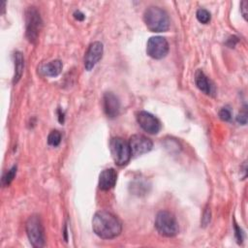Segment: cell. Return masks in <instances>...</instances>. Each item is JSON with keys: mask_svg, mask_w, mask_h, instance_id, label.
I'll list each match as a JSON object with an SVG mask.
<instances>
[{"mask_svg": "<svg viewBox=\"0 0 248 248\" xmlns=\"http://www.w3.org/2000/svg\"><path fill=\"white\" fill-rule=\"evenodd\" d=\"M94 232L101 238L111 239L118 236L122 231L121 222L112 213L101 210L95 213L92 219Z\"/></svg>", "mask_w": 248, "mask_h": 248, "instance_id": "1", "label": "cell"}, {"mask_svg": "<svg viewBox=\"0 0 248 248\" xmlns=\"http://www.w3.org/2000/svg\"><path fill=\"white\" fill-rule=\"evenodd\" d=\"M143 21L152 32H165L170 27L168 14L159 7L151 6L144 11Z\"/></svg>", "mask_w": 248, "mask_h": 248, "instance_id": "2", "label": "cell"}, {"mask_svg": "<svg viewBox=\"0 0 248 248\" xmlns=\"http://www.w3.org/2000/svg\"><path fill=\"white\" fill-rule=\"evenodd\" d=\"M155 228L161 235L166 237H172L176 235L179 231L175 216L167 210L158 212L155 219Z\"/></svg>", "mask_w": 248, "mask_h": 248, "instance_id": "3", "label": "cell"}, {"mask_svg": "<svg viewBox=\"0 0 248 248\" xmlns=\"http://www.w3.org/2000/svg\"><path fill=\"white\" fill-rule=\"evenodd\" d=\"M28 239L33 247L40 248L45 246V232L42 221L38 215H32L28 218L25 225Z\"/></svg>", "mask_w": 248, "mask_h": 248, "instance_id": "4", "label": "cell"}, {"mask_svg": "<svg viewBox=\"0 0 248 248\" xmlns=\"http://www.w3.org/2000/svg\"><path fill=\"white\" fill-rule=\"evenodd\" d=\"M109 150L114 163L117 166L126 165L132 156L129 143L121 138H112L109 142Z\"/></svg>", "mask_w": 248, "mask_h": 248, "instance_id": "5", "label": "cell"}, {"mask_svg": "<svg viewBox=\"0 0 248 248\" xmlns=\"http://www.w3.org/2000/svg\"><path fill=\"white\" fill-rule=\"evenodd\" d=\"M26 18V37L31 43H35L38 39L42 28V18L35 7H29L25 13Z\"/></svg>", "mask_w": 248, "mask_h": 248, "instance_id": "6", "label": "cell"}, {"mask_svg": "<svg viewBox=\"0 0 248 248\" xmlns=\"http://www.w3.org/2000/svg\"><path fill=\"white\" fill-rule=\"evenodd\" d=\"M169 44L167 40L161 36L149 38L146 46L147 54L155 59H161L168 54Z\"/></svg>", "mask_w": 248, "mask_h": 248, "instance_id": "7", "label": "cell"}, {"mask_svg": "<svg viewBox=\"0 0 248 248\" xmlns=\"http://www.w3.org/2000/svg\"><path fill=\"white\" fill-rule=\"evenodd\" d=\"M137 121L139 125L148 134H157L161 129L160 121L151 113L140 110L137 113Z\"/></svg>", "mask_w": 248, "mask_h": 248, "instance_id": "8", "label": "cell"}, {"mask_svg": "<svg viewBox=\"0 0 248 248\" xmlns=\"http://www.w3.org/2000/svg\"><path fill=\"white\" fill-rule=\"evenodd\" d=\"M128 143L131 149V153L134 156H140L144 153H147L152 149L153 146L152 141L142 135L132 136Z\"/></svg>", "mask_w": 248, "mask_h": 248, "instance_id": "9", "label": "cell"}, {"mask_svg": "<svg viewBox=\"0 0 248 248\" xmlns=\"http://www.w3.org/2000/svg\"><path fill=\"white\" fill-rule=\"evenodd\" d=\"M103 56V45L100 42L92 43L84 55V67L87 71L92 70Z\"/></svg>", "mask_w": 248, "mask_h": 248, "instance_id": "10", "label": "cell"}, {"mask_svg": "<svg viewBox=\"0 0 248 248\" xmlns=\"http://www.w3.org/2000/svg\"><path fill=\"white\" fill-rule=\"evenodd\" d=\"M103 106L105 113L109 118H114L119 114L120 103L118 98L111 92L105 93L103 97Z\"/></svg>", "mask_w": 248, "mask_h": 248, "instance_id": "11", "label": "cell"}, {"mask_svg": "<svg viewBox=\"0 0 248 248\" xmlns=\"http://www.w3.org/2000/svg\"><path fill=\"white\" fill-rule=\"evenodd\" d=\"M117 174L113 169L104 170L99 176V188L104 191L111 189L116 183Z\"/></svg>", "mask_w": 248, "mask_h": 248, "instance_id": "12", "label": "cell"}, {"mask_svg": "<svg viewBox=\"0 0 248 248\" xmlns=\"http://www.w3.org/2000/svg\"><path fill=\"white\" fill-rule=\"evenodd\" d=\"M195 82L197 87L206 95H211L214 91L213 85L211 84L208 78L204 75L202 70H198L195 74Z\"/></svg>", "mask_w": 248, "mask_h": 248, "instance_id": "13", "label": "cell"}, {"mask_svg": "<svg viewBox=\"0 0 248 248\" xmlns=\"http://www.w3.org/2000/svg\"><path fill=\"white\" fill-rule=\"evenodd\" d=\"M62 67H63L62 62L57 59V60H53V61H50L49 63L42 65L40 68V72L44 76L56 77L61 73Z\"/></svg>", "mask_w": 248, "mask_h": 248, "instance_id": "14", "label": "cell"}, {"mask_svg": "<svg viewBox=\"0 0 248 248\" xmlns=\"http://www.w3.org/2000/svg\"><path fill=\"white\" fill-rule=\"evenodd\" d=\"M14 62H15V75H14L13 82L16 83L20 79L23 73V69H24V58L21 52L19 51L15 52Z\"/></svg>", "mask_w": 248, "mask_h": 248, "instance_id": "15", "label": "cell"}, {"mask_svg": "<svg viewBox=\"0 0 248 248\" xmlns=\"http://www.w3.org/2000/svg\"><path fill=\"white\" fill-rule=\"evenodd\" d=\"M16 173V166H13L4 175L2 178V184L3 186H9L13 179L15 178Z\"/></svg>", "mask_w": 248, "mask_h": 248, "instance_id": "16", "label": "cell"}, {"mask_svg": "<svg viewBox=\"0 0 248 248\" xmlns=\"http://www.w3.org/2000/svg\"><path fill=\"white\" fill-rule=\"evenodd\" d=\"M61 141V134L58 131H51L47 137V143L51 146L59 145Z\"/></svg>", "mask_w": 248, "mask_h": 248, "instance_id": "17", "label": "cell"}, {"mask_svg": "<svg viewBox=\"0 0 248 248\" xmlns=\"http://www.w3.org/2000/svg\"><path fill=\"white\" fill-rule=\"evenodd\" d=\"M196 16H197L198 20H199L200 22H202V23L206 24V23H208V21L210 20V14H209V12L206 11L205 9H199V10L197 11Z\"/></svg>", "mask_w": 248, "mask_h": 248, "instance_id": "18", "label": "cell"}, {"mask_svg": "<svg viewBox=\"0 0 248 248\" xmlns=\"http://www.w3.org/2000/svg\"><path fill=\"white\" fill-rule=\"evenodd\" d=\"M219 117L223 121H229L232 118V112L229 108H222L219 111Z\"/></svg>", "mask_w": 248, "mask_h": 248, "instance_id": "19", "label": "cell"}, {"mask_svg": "<svg viewBox=\"0 0 248 248\" xmlns=\"http://www.w3.org/2000/svg\"><path fill=\"white\" fill-rule=\"evenodd\" d=\"M236 121L242 125L246 124L247 122V112H246V108H244L242 111H240V113L236 116Z\"/></svg>", "mask_w": 248, "mask_h": 248, "instance_id": "20", "label": "cell"}, {"mask_svg": "<svg viewBox=\"0 0 248 248\" xmlns=\"http://www.w3.org/2000/svg\"><path fill=\"white\" fill-rule=\"evenodd\" d=\"M210 221V210L208 208H206L203 212V215H202V226H206Z\"/></svg>", "mask_w": 248, "mask_h": 248, "instance_id": "21", "label": "cell"}, {"mask_svg": "<svg viewBox=\"0 0 248 248\" xmlns=\"http://www.w3.org/2000/svg\"><path fill=\"white\" fill-rule=\"evenodd\" d=\"M247 6H248V3L247 1H242L241 4H240V11H241V14L243 16V17L245 19H247Z\"/></svg>", "mask_w": 248, "mask_h": 248, "instance_id": "22", "label": "cell"}, {"mask_svg": "<svg viewBox=\"0 0 248 248\" xmlns=\"http://www.w3.org/2000/svg\"><path fill=\"white\" fill-rule=\"evenodd\" d=\"M234 228H235V234H236V238H237V241L238 242H241L242 241V232H241V230L235 225L234 226Z\"/></svg>", "mask_w": 248, "mask_h": 248, "instance_id": "23", "label": "cell"}, {"mask_svg": "<svg viewBox=\"0 0 248 248\" xmlns=\"http://www.w3.org/2000/svg\"><path fill=\"white\" fill-rule=\"evenodd\" d=\"M74 16H75V18L78 19V20H83V19H84V15H83L82 13H80L79 11H76V12L74 13Z\"/></svg>", "mask_w": 248, "mask_h": 248, "instance_id": "24", "label": "cell"}, {"mask_svg": "<svg viewBox=\"0 0 248 248\" xmlns=\"http://www.w3.org/2000/svg\"><path fill=\"white\" fill-rule=\"evenodd\" d=\"M58 113H59V122L63 123L64 122V113L61 112L60 110H58Z\"/></svg>", "mask_w": 248, "mask_h": 248, "instance_id": "25", "label": "cell"}]
</instances>
